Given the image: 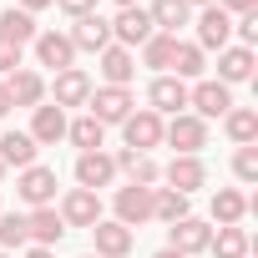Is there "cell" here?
<instances>
[{
	"label": "cell",
	"instance_id": "cell-4",
	"mask_svg": "<svg viewBox=\"0 0 258 258\" xmlns=\"http://www.w3.org/2000/svg\"><path fill=\"white\" fill-rule=\"evenodd\" d=\"M16 198H21L26 208H51V203H56V167L31 162V167L16 177Z\"/></svg>",
	"mask_w": 258,
	"mask_h": 258
},
{
	"label": "cell",
	"instance_id": "cell-14",
	"mask_svg": "<svg viewBox=\"0 0 258 258\" xmlns=\"http://www.w3.org/2000/svg\"><path fill=\"white\" fill-rule=\"evenodd\" d=\"M162 177H167V187H172V192L192 198L198 187H208V162H203V157H172V162L162 167Z\"/></svg>",
	"mask_w": 258,
	"mask_h": 258
},
{
	"label": "cell",
	"instance_id": "cell-48",
	"mask_svg": "<svg viewBox=\"0 0 258 258\" xmlns=\"http://www.w3.org/2000/svg\"><path fill=\"white\" fill-rule=\"evenodd\" d=\"M86 258H96V253H86Z\"/></svg>",
	"mask_w": 258,
	"mask_h": 258
},
{
	"label": "cell",
	"instance_id": "cell-13",
	"mask_svg": "<svg viewBox=\"0 0 258 258\" xmlns=\"http://www.w3.org/2000/svg\"><path fill=\"white\" fill-rule=\"evenodd\" d=\"M31 46H36V61L51 66V71H71V66H76V46H71L66 31H41Z\"/></svg>",
	"mask_w": 258,
	"mask_h": 258
},
{
	"label": "cell",
	"instance_id": "cell-34",
	"mask_svg": "<svg viewBox=\"0 0 258 258\" xmlns=\"http://www.w3.org/2000/svg\"><path fill=\"white\" fill-rule=\"evenodd\" d=\"M0 248H6V253H16V248H31L26 213H0Z\"/></svg>",
	"mask_w": 258,
	"mask_h": 258
},
{
	"label": "cell",
	"instance_id": "cell-46",
	"mask_svg": "<svg viewBox=\"0 0 258 258\" xmlns=\"http://www.w3.org/2000/svg\"><path fill=\"white\" fill-rule=\"evenodd\" d=\"M0 177H6V162H0Z\"/></svg>",
	"mask_w": 258,
	"mask_h": 258
},
{
	"label": "cell",
	"instance_id": "cell-19",
	"mask_svg": "<svg viewBox=\"0 0 258 258\" xmlns=\"http://www.w3.org/2000/svg\"><path fill=\"white\" fill-rule=\"evenodd\" d=\"M26 233H31L36 248H56V243L66 238V223H61L56 203H51V208H31V213H26Z\"/></svg>",
	"mask_w": 258,
	"mask_h": 258
},
{
	"label": "cell",
	"instance_id": "cell-29",
	"mask_svg": "<svg viewBox=\"0 0 258 258\" xmlns=\"http://www.w3.org/2000/svg\"><path fill=\"white\" fill-rule=\"evenodd\" d=\"M203 71H208V56H203V51H198L192 41H177L167 76H177V81H203Z\"/></svg>",
	"mask_w": 258,
	"mask_h": 258
},
{
	"label": "cell",
	"instance_id": "cell-10",
	"mask_svg": "<svg viewBox=\"0 0 258 258\" xmlns=\"http://www.w3.org/2000/svg\"><path fill=\"white\" fill-rule=\"evenodd\" d=\"M111 167L126 172V182H132V187H157V182H162V167L152 162V152H132V147H121V152H111Z\"/></svg>",
	"mask_w": 258,
	"mask_h": 258
},
{
	"label": "cell",
	"instance_id": "cell-3",
	"mask_svg": "<svg viewBox=\"0 0 258 258\" xmlns=\"http://www.w3.org/2000/svg\"><path fill=\"white\" fill-rule=\"evenodd\" d=\"M187 106H192V116H203V121L228 116V106H233V86H223V81L203 76V81H192V86H187Z\"/></svg>",
	"mask_w": 258,
	"mask_h": 258
},
{
	"label": "cell",
	"instance_id": "cell-43",
	"mask_svg": "<svg viewBox=\"0 0 258 258\" xmlns=\"http://www.w3.org/2000/svg\"><path fill=\"white\" fill-rule=\"evenodd\" d=\"M152 258H182V253H177V248H157Z\"/></svg>",
	"mask_w": 258,
	"mask_h": 258
},
{
	"label": "cell",
	"instance_id": "cell-23",
	"mask_svg": "<svg viewBox=\"0 0 258 258\" xmlns=\"http://www.w3.org/2000/svg\"><path fill=\"white\" fill-rule=\"evenodd\" d=\"M248 76H253V51H248V46H223V51H218V76H213V81L238 86V81H248Z\"/></svg>",
	"mask_w": 258,
	"mask_h": 258
},
{
	"label": "cell",
	"instance_id": "cell-26",
	"mask_svg": "<svg viewBox=\"0 0 258 258\" xmlns=\"http://www.w3.org/2000/svg\"><path fill=\"white\" fill-rule=\"evenodd\" d=\"M36 142H31V132H6V137H0V162H6V172L16 167V172H26L31 162H36Z\"/></svg>",
	"mask_w": 258,
	"mask_h": 258
},
{
	"label": "cell",
	"instance_id": "cell-37",
	"mask_svg": "<svg viewBox=\"0 0 258 258\" xmlns=\"http://www.w3.org/2000/svg\"><path fill=\"white\" fill-rule=\"evenodd\" d=\"M21 51H26V46H11V41H0V76L21 71Z\"/></svg>",
	"mask_w": 258,
	"mask_h": 258
},
{
	"label": "cell",
	"instance_id": "cell-24",
	"mask_svg": "<svg viewBox=\"0 0 258 258\" xmlns=\"http://www.w3.org/2000/svg\"><path fill=\"white\" fill-rule=\"evenodd\" d=\"M147 16H152V31L177 36V31L192 21V6H187V0H152V6H147Z\"/></svg>",
	"mask_w": 258,
	"mask_h": 258
},
{
	"label": "cell",
	"instance_id": "cell-42",
	"mask_svg": "<svg viewBox=\"0 0 258 258\" xmlns=\"http://www.w3.org/2000/svg\"><path fill=\"white\" fill-rule=\"evenodd\" d=\"M11 111V91H6V81H0V116Z\"/></svg>",
	"mask_w": 258,
	"mask_h": 258
},
{
	"label": "cell",
	"instance_id": "cell-17",
	"mask_svg": "<svg viewBox=\"0 0 258 258\" xmlns=\"http://www.w3.org/2000/svg\"><path fill=\"white\" fill-rule=\"evenodd\" d=\"M152 218V187H132V182H126V187H116V223L121 228H142Z\"/></svg>",
	"mask_w": 258,
	"mask_h": 258
},
{
	"label": "cell",
	"instance_id": "cell-1",
	"mask_svg": "<svg viewBox=\"0 0 258 258\" xmlns=\"http://www.w3.org/2000/svg\"><path fill=\"white\" fill-rule=\"evenodd\" d=\"M162 142H167L177 157H203V147H208V121L192 116V111H177L172 121H162Z\"/></svg>",
	"mask_w": 258,
	"mask_h": 258
},
{
	"label": "cell",
	"instance_id": "cell-32",
	"mask_svg": "<svg viewBox=\"0 0 258 258\" xmlns=\"http://www.w3.org/2000/svg\"><path fill=\"white\" fill-rule=\"evenodd\" d=\"M152 218H162V223L172 228L177 218H187V198L172 192V187H152Z\"/></svg>",
	"mask_w": 258,
	"mask_h": 258
},
{
	"label": "cell",
	"instance_id": "cell-20",
	"mask_svg": "<svg viewBox=\"0 0 258 258\" xmlns=\"http://www.w3.org/2000/svg\"><path fill=\"white\" fill-rule=\"evenodd\" d=\"M61 137H66V111L51 106V101H41V106L31 111V142H36V147H56Z\"/></svg>",
	"mask_w": 258,
	"mask_h": 258
},
{
	"label": "cell",
	"instance_id": "cell-31",
	"mask_svg": "<svg viewBox=\"0 0 258 258\" xmlns=\"http://www.w3.org/2000/svg\"><path fill=\"white\" fill-rule=\"evenodd\" d=\"M172 51H177V36H162V31H152L147 41H142V66H152L157 76L172 66Z\"/></svg>",
	"mask_w": 258,
	"mask_h": 258
},
{
	"label": "cell",
	"instance_id": "cell-11",
	"mask_svg": "<svg viewBox=\"0 0 258 258\" xmlns=\"http://www.w3.org/2000/svg\"><path fill=\"white\" fill-rule=\"evenodd\" d=\"M91 243H96V258H126L132 243H137V233L121 228L116 218H101V223H91Z\"/></svg>",
	"mask_w": 258,
	"mask_h": 258
},
{
	"label": "cell",
	"instance_id": "cell-16",
	"mask_svg": "<svg viewBox=\"0 0 258 258\" xmlns=\"http://www.w3.org/2000/svg\"><path fill=\"white\" fill-rule=\"evenodd\" d=\"M152 36V16L142 11V6H126V11H116V21H111V46H142Z\"/></svg>",
	"mask_w": 258,
	"mask_h": 258
},
{
	"label": "cell",
	"instance_id": "cell-25",
	"mask_svg": "<svg viewBox=\"0 0 258 258\" xmlns=\"http://www.w3.org/2000/svg\"><path fill=\"white\" fill-rule=\"evenodd\" d=\"M36 36H41L36 16H26L21 6H6V11H0V41H11V46H31Z\"/></svg>",
	"mask_w": 258,
	"mask_h": 258
},
{
	"label": "cell",
	"instance_id": "cell-21",
	"mask_svg": "<svg viewBox=\"0 0 258 258\" xmlns=\"http://www.w3.org/2000/svg\"><path fill=\"white\" fill-rule=\"evenodd\" d=\"M6 91H11V106H31V111H36V106L46 101V76L31 71V66H21V71H11Z\"/></svg>",
	"mask_w": 258,
	"mask_h": 258
},
{
	"label": "cell",
	"instance_id": "cell-12",
	"mask_svg": "<svg viewBox=\"0 0 258 258\" xmlns=\"http://www.w3.org/2000/svg\"><path fill=\"white\" fill-rule=\"evenodd\" d=\"M66 36H71V46H76V51H96V56H101V51L111 46V21H106L101 11H91V16L71 21V31H66Z\"/></svg>",
	"mask_w": 258,
	"mask_h": 258
},
{
	"label": "cell",
	"instance_id": "cell-28",
	"mask_svg": "<svg viewBox=\"0 0 258 258\" xmlns=\"http://www.w3.org/2000/svg\"><path fill=\"white\" fill-rule=\"evenodd\" d=\"M223 132L233 137V147H253V142H258V111H253V106H228Z\"/></svg>",
	"mask_w": 258,
	"mask_h": 258
},
{
	"label": "cell",
	"instance_id": "cell-6",
	"mask_svg": "<svg viewBox=\"0 0 258 258\" xmlns=\"http://www.w3.org/2000/svg\"><path fill=\"white\" fill-rule=\"evenodd\" d=\"M228 41H233V16H228L223 6H203V11H198V41H192V46L208 56V51H223Z\"/></svg>",
	"mask_w": 258,
	"mask_h": 258
},
{
	"label": "cell",
	"instance_id": "cell-39",
	"mask_svg": "<svg viewBox=\"0 0 258 258\" xmlns=\"http://www.w3.org/2000/svg\"><path fill=\"white\" fill-rule=\"evenodd\" d=\"M218 6H223L228 16H248V11H258V0H218Z\"/></svg>",
	"mask_w": 258,
	"mask_h": 258
},
{
	"label": "cell",
	"instance_id": "cell-30",
	"mask_svg": "<svg viewBox=\"0 0 258 258\" xmlns=\"http://www.w3.org/2000/svg\"><path fill=\"white\" fill-rule=\"evenodd\" d=\"M243 213H248V198H243L238 187H218V192H213V223H218V228H238Z\"/></svg>",
	"mask_w": 258,
	"mask_h": 258
},
{
	"label": "cell",
	"instance_id": "cell-45",
	"mask_svg": "<svg viewBox=\"0 0 258 258\" xmlns=\"http://www.w3.org/2000/svg\"><path fill=\"white\" fill-rule=\"evenodd\" d=\"M116 6H121V11H126V6H137V0H116Z\"/></svg>",
	"mask_w": 258,
	"mask_h": 258
},
{
	"label": "cell",
	"instance_id": "cell-47",
	"mask_svg": "<svg viewBox=\"0 0 258 258\" xmlns=\"http://www.w3.org/2000/svg\"><path fill=\"white\" fill-rule=\"evenodd\" d=\"M0 258H11V253H6V248H0Z\"/></svg>",
	"mask_w": 258,
	"mask_h": 258
},
{
	"label": "cell",
	"instance_id": "cell-36",
	"mask_svg": "<svg viewBox=\"0 0 258 258\" xmlns=\"http://www.w3.org/2000/svg\"><path fill=\"white\" fill-rule=\"evenodd\" d=\"M233 36H238V46H248V51H253V41H258V11L233 16Z\"/></svg>",
	"mask_w": 258,
	"mask_h": 258
},
{
	"label": "cell",
	"instance_id": "cell-33",
	"mask_svg": "<svg viewBox=\"0 0 258 258\" xmlns=\"http://www.w3.org/2000/svg\"><path fill=\"white\" fill-rule=\"evenodd\" d=\"M213 258H248V233L243 228H218L213 243H208Z\"/></svg>",
	"mask_w": 258,
	"mask_h": 258
},
{
	"label": "cell",
	"instance_id": "cell-44",
	"mask_svg": "<svg viewBox=\"0 0 258 258\" xmlns=\"http://www.w3.org/2000/svg\"><path fill=\"white\" fill-rule=\"evenodd\" d=\"M187 6H218V0H187Z\"/></svg>",
	"mask_w": 258,
	"mask_h": 258
},
{
	"label": "cell",
	"instance_id": "cell-5",
	"mask_svg": "<svg viewBox=\"0 0 258 258\" xmlns=\"http://www.w3.org/2000/svg\"><path fill=\"white\" fill-rule=\"evenodd\" d=\"M121 142L132 147V152H152V147H162V116L147 111V106H137L132 116L121 121Z\"/></svg>",
	"mask_w": 258,
	"mask_h": 258
},
{
	"label": "cell",
	"instance_id": "cell-35",
	"mask_svg": "<svg viewBox=\"0 0 258 258\" xmlns=\"http://www.w3.org/2000/svg\"><path fill=\"white\" fill-rule=\"evenodd\" d=\"M233 177H238V182H258V142L233 152Z\"/></svg>",
	"mask_w": 258,
	"mask_h": 258
},
{
	"label": "cell",
	"instance_id": "cell-18",
	"mask_svg": "<svg viewBox=\"0 0 258 258\" xmlns=\"http://www.w3.org/2000/svg\"><path fill=\"white\" fill-rule=\"evenodd\" d=\"M111 177H116L111 152H81V157H76V187L101 192V187H111Z\"/></svg>",
	"mask_w": 258,
	"mask_h": 258
},
{
	"label": "cell",
	"instance_id": "cell-27",
	"mask_svg": "<svg viewBox=\"0 0 258 258\" xmlns=\"http://www.w3.org/2000/svg\"><path fill=\"white\" fill-rule=\"evenodd\" d=\"M66 142L76 152H101L106 147V126L96 116H76V121H66Z\"/></svg>",
	"mask_w": 258,
	"mask_h": 258
},
{
	"label": "cell",
	"instance_id": "cell-2",
	"mask_svg": "<svg viewBox=\"0 0 258 258\" xmlns=\"http://www.w3.org/2000/svg\"><path fill=\"white\" fill-rule=\"evenodd\" d=\"M86 106H91L86 116H96L101 126H121L126 116L137 111V96L126 91V86H91V101Z\"/></svg>",
	"mask_w": 258,
	"mask_h": 258
},
{
	"label": "cell",
	"instance_id": "cell-9",
	"mask_svg": "<svg viewBox=\"0 0 258 258\" xmlns=\"http://www.w3.org/2000/svg\"><path fill=\"white\" fill-rule=\"evenodd\" d=\"M208 243H213V228L203 223V218H177L172 228H167V248H177L182 258H192V253H208Z\"/></svg>",
	"mask_w": 258,
	"mask_h": 258
},
{
	"label": "cell",
	"instance_id": "cell-38",
	"mask_svg": "<svg viewBox=\"0 0 258 258\" xmlns=\"http://www.w3.org/2000/svg\"><path fill=\"white\" fill-rule=\"evenodd\" d=\"M56 6H61L71 21H81V16H91V11H96V0H56Z\"/></svg>",
	"mask_w": 258,
	"mask_h": 258
},
{
	"label": "cell",
	"instance_id": "cell-15",
	"mask_svg": "<svg viewBox=\"0 0 258 258\" xmlns=\"http://www.w3.org/2000/svg\"><path fill=\"white\" fill-rule=\"evenodd\" d=\"M61 223L66 228H91V223H101V198L96 192H86V187H71L66 198H61Z\"/></svg>",
	"mask_w": 258,
	"mask_h": 258
},
{
	"label": "cell",
	"instance_id": "cell-22",
	"mask_svg": "<svg viewBox=\"0 0 258 258\" xmlns=\"http://www.w3.org/2000/svg\"><path fill=\"white\" fill-rule=\"evenodd\" d=\"M101 81L106 86H132L137 81V56L126 46H106L101 51Z\"/></svg>",
	"mask_w": 258,
	"mask_h": 258
},
{
	"label": "cell",
	"instance_id": "cell-40",
	"mask_svg": "<svg viewBox=\"0 0 258 258\" xmlns=\"http://www.w3.org/2000/svg\"><path fill=\"white\" fill-rule=\"evenodd\" d=\"M16 6H21L26 16H36V11H46V6H56V0H16Z\"/></svg>",
	"mask_w": 258,
	"mask_h": 258
},
{
	"label": "cell",
	"instance_id": "cell-7",
	"mask_svg": "<svg viewBox=\"0 0 258 258\" xmlns=\"http://www.w3.org/2000/svg\"><path fill=\"white\" fill-rule=\"evenodd\" d=\"M46 91H51V106H61V111L66 106H86L91 101V76L81 66H71V71H56V81Z\"/></svg>",
	"mask_w": 258,
	"mask_h": 258
},
{
	"label": "cell",
	"instance_id": "cell-8",
	"mask_svg": "<svg viewBox=\"0 0 258 258\" xmlns=\"http://www.w3.org/2000/svg\"><path fill=\"white\" fill-rule=\"evenodd\" d=\"M187 106V81H177V76H152V86H147V111H157V116H177Z\"/></svg>",
	"mask_w": 258,
	"mask_h": 258
},
{
	"label": "cell",
	"instance_id": "cell-41",
	"mask_svg": "<svg viewBox=\"0 0 258 258\" xmlns=\"http://www.w3.org/2000/svg\"><path fill=\"white\" fill-rule=\"evenodd\" d=\"M26 258H56V253H51V248H36V243H31V248H26Z\"/></svg>",
	"mask_w": 258,
	"mask_h": 258
}]
</instances>
